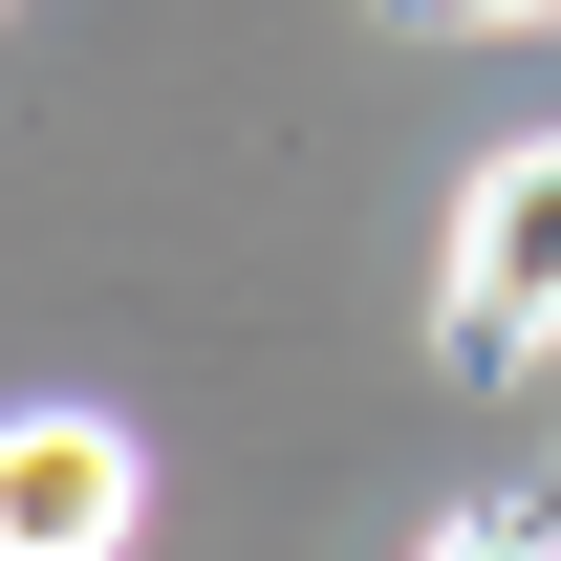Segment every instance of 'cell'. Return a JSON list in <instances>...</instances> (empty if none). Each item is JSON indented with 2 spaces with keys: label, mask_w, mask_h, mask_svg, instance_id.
<instances>
[{
  "label": "cell",
  "mask_w": 561,
  "mask_h": 561,
  "mask_svg": "<svg viewBox=\"0 0 561 561\" xmlns=\"http://www.w3.org/2000/svg\"><path fill=\"white\" fill-rule=\"evenodd\" d=\"M476 22H540V0H476Z\"/></svg>",
  "instance_id": "4"
},
{
  "label": "cell",
  "mask_w": 561,
  "mask_h": 561,
  "mask_svg": "<svg viewBox=\"0 0 561 561\" xmlns=\"http://www.w3.org/2000/svg\"><path fill=\"white\" fill-rule=\"evenodd\" d=\"M411 561H540V540H518V518H454V540H411Z\"/></svg>",
  "instance_id": "3"
},
{
  "label": "cell",
  "mask_w": 561,
  "mask_h": 561,
  "mask_svg": "<svg viewBox=\"0 0 561 561\" xmlns=\"http://www.w3.org/2000/svg\"><path fill=\"white\" fill-rule=\"evenodd\" d=\"M432 346H454V367H540V346H561V130H540V151H496L476 195H454Z\"/></svg>",
  "instance_id": "1"
},
{
  "label": "cell",
  "mask_w": 561,
  "mask_h": 561,
  "mask_svg": "<svg viewBox=\"0 0 561 561\" xmlns=\"http://www.w3.org/2000/svg\"><path fill=\"white\" fill-rule=\"evenodd\" d=\"M151 454L108 411H0V561H130Z\"/></svg>",
  "instance_id": "2"
}]
</instances>
